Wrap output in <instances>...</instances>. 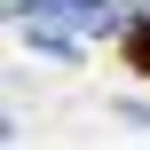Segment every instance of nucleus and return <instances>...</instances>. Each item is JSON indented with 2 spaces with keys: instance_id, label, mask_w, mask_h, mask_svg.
<instances>
[{
  "instance_id": "nucleus-1",
  "label": "nucleus",
  "mask_w": 150,
  "mask_h": 150,
  "mask_svg": "<svg viewBox=\"0 0 150 150\" xmlns=\"http://www.w3.org/2000/svg\"><path fill=\"white\" fill-rule=\"evenodd\" d=\"M127 63L150 79V24H134V32H127Z\"/></svg>"
}]
</instances>
